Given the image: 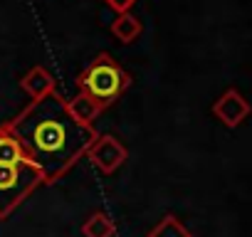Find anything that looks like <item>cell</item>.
<instances>
[{
    "label": "cell",
    "instance_id": "cell-9",
    "mask_svg": "<svg viewBox=\"0 0 252 237\" xmlns=\"http://www.w3.org/2000/svg\"><path fill=\"white\" fill-rule=\"evenodd\" d=\"M114 232H116V225L106 212H92L82 225L84 237H114Z\"/></svg>",
    "mask_w": 252,
    "mask_h": 237
},
{
    "label": "cell",
    "instance_id": "cell-1",
    "mask_svg": "<svg viewBox=\"0 0 252 237\" xmlns=\"http://www.w3.org/2000/svg\"><path fill=\"white\" fill-rule=\"evenodd\" d=\"M5 129L20 144L25 158L40 171L42 185L60 180L99 136L94 126L74 121L67 111V99L57 91L32 99V104L10 118Z\"/></svg>",
    "mask_w": 252,
    "mask_h": 237
},
{
    "label": "cell",
    "instance_id": "cell-7",
    "mask_svg": "<svg viewBox=\"0 0 252 237\" xmlns=\"http://www.w3.org/2000/svg\"><path fill=\"white\" fill-rule=\"evenodd\" d=\"M23 91H28L32 99H42L47 94L55 91V77L45 69V67H32L23 79H20Z\"/></svg>",
    "mask_w": 252,
    "mask_h": 237
},
{
    "label": "cell",
    "instance_id": "cell-8",
    "mask_svg": "<svg viewBox=\"0 0 252 237\" xmlns=\"http://www.w3.org/2000/svg\"><path fill=\"white\" fill-rule=\"evenodd\" d=\"M111 35L121 42V45H131L134 40H139V35L144 32V25H141V20L129 10V13H119L116 18H114V23H111Z\"/></svg>",
    "mask_w": 252,
    "mask_h": 237
},
{
    "label": "cell",
    "instance_id": "cell-5",
    "mask_svg": "<svg viewBox=\"0 0 252 237\" xmlns=\"http://www.w3.org/2000/svg\"><path fill=\"white\" fill-rule=\"evenodd\" d=\"M213 114L220 118L227 129H237L245 118L250 116V104H247V99H245L237 89H225V91L215 99Z\"/></svg>",
    "mask_w": 252,
    "mask_h": 237
},
{
    "label": "cell",
    "instance_id": "cell-4",
    "mask_svg": "<svg viewBox=\"0 0 252 237\" xmlns=\"http://www.w3.org/2000/svg\"><path fill=\"white\" fill-rule=\"evenodd\" d=\"M84 156H87V158L92 161V166L99 168L104 176H111L114 171H119V168L124 166L129 151H126V146H124L116 136L101 134V136H96V139L92 141V146L87 148Z\"/></svg>",
    "mask_w": 252,
    "mask_h": 237
},
{
    "label": "cell",
    "instance_id": "cell-2",
    "mask_svg": "<svg viewBox=\"0 0 252 237\" xmlns=\"http://www.w3.org/2000/svg\"><path fill=\"white\" fill-rule=\"evenodd\" d=\"M77 87L89 94L101 109L111 106L131 87V74L126 72L109 52H99L77 77Z\"/></svg>",
    "mask_w": 252,
    "mask_h": 237
},
{
    "label": "cell",
    "instance_id": "cell-3",
    "mask_svg": "<svg viewBox=\"0 0 252 237\" xmlns=\"http://www.w3.org/2000/svg\"><path fill=\"white\" fill-rule=\"evenodd\" d=\"M40 185L42 176L30 161L0 163V220H8Z\"/></svg>",
    "mask_w": 252,
    "mask_h": 237
},
{
    "label": "cell",
    "instance_id": "cell-6",
    "mask_svg": "<svg viewBox=\"0 0 252 237\" xmlns=\"http://www.w3.org/2000/svg\"><path fill=\"white\" fill-rule=\"evenodd\" d=\"M67 111H69V116L74 118V121H79V124H84V126H94L96 116H99L104 109H101L89 94L79 91L74 99H67Z\"/></svg>",
    "mask_w": 252,
    "mask_h": 237
},
{
    "label": "cell",
    "instance_id": "cell-10",
    "mask_svg": "<svg viewBox=\"0 0 252 237\" xmlns=\"http://www.w3.org/2000/svg\"><path fill=\"white\" fill-rule=\"evenodd\" d=\"M146 237H193V232L176 217V215H163L154 230H149Z\"/></svg>",
    "mask_w": 252,
    "mask_h": 237
},
{
    "label": "cell",
    "instance_id": "cell-12",
    "mask_svg": "<svg viewBox=\"0 0 252 237\" xmlns=\"http://www.w3.org/2000/svg\"><path fill=\"white\" fill-rule=\"evenodd\" d=\"M104 3L119 15V13H129L131 8H134V3L136 0H104Z\"/></svg>",
    "mask_w": 252,
    "mask_h": 237
},
{
    "label": "cell",
    "instance_id": "cell-11",
    "mask_svg": "<svg viewBox=\"0 0 252 237\" xmlns=\"http://www.w3.org/2000/svg\"><path fill=\"white\" fill-rule=\"evenodd\" d=\"M18 161H28L20 144L13 139V134L5 129V124L0 126V163H18Z\"/></svg>",
    "mask_w": 252,
    "mask_h": 237
}]
</instances>
